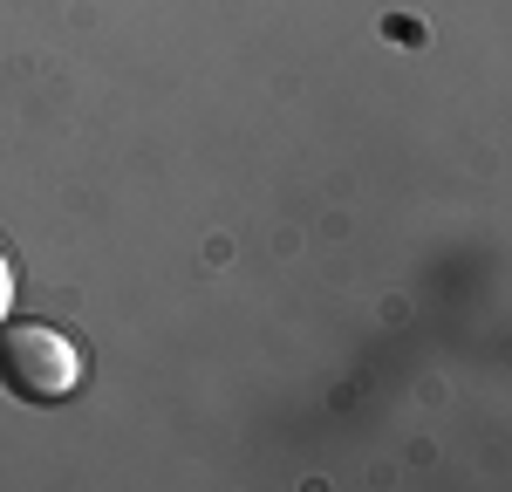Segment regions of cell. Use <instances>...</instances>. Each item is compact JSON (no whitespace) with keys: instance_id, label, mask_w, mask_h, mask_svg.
Wrapping results in <instances>:
<instances>
[{"instance_id":"obj_1","label":"cell","mask_w":512,"mask_h":492,"mask_svg":"<svg viewBox=\"0 0 512 492\" xmlns=\"http://www.w3.org/2000/svg\"><path fill=\"white\" fill-rule=\"evenodd\" d=\"M0 383L28 404H62L82 383V349L48 322H0Z\"/></svg>"},{"instance_id":"obj_2","label":"cell","mask_w":512,"mask_h":492,"mask_svg":"<svg viewBox=\"0 0 512 492\" xmlns=\"http://www.w3.org/2000/svg\"><path fill=\"white\" fill-rule=\"evenodd\" d=\"M14 315V267H7V253H0V322Z\"/></svg>"}]
</instances>
